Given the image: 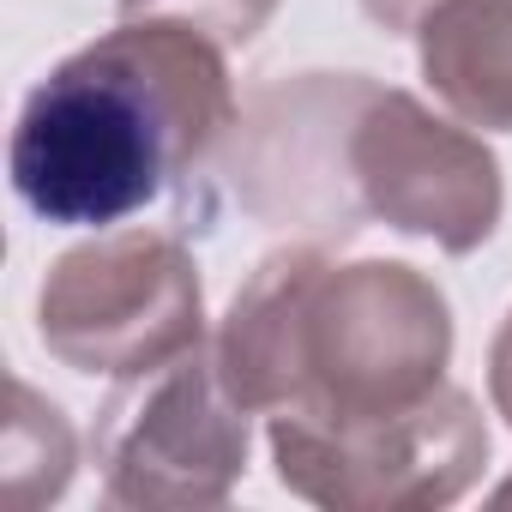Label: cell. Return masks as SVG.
Instances as JSON below:
<instances>
[{"instance_id":"obj_1","label":"cell","mask_w":512,"mask_h":512,"mask_svg":"<svg viewBox=\"0 0 512 512\" xmlns=\"http://www.w3.org/2000/svg\"><path fill=\"white\" fill-rule=\"evenodd\" d=\"M229 49L187 19H127L67 55L19 109L13 193L61 229H115L211 175L241 103Z\"/></svg>"},{"instance_id":"obj_2","label":"cell","mask_w":512,"mask_h":512,"mask_svg":"<svg viewBox=\"0 0 512 512\" xmlns=\"http://www.w3.org/2000/svg\"><path fill=\"white\" fill-rule=\"evenodd\" d=\"M211 350L253 416L356 428L446 386L452 308L404 260L338 266L332 247L290 241L235 290Z\"/></svg>"},{"instance_id":"obj_3","label":"cell","mask_w":512,"mask_h":512,"mask_svg":"<svg viewBox=\"0 0 512 512\" xmlns=\"http://www.w3.org/2000/svg\"><path fill=\"white\" fill-rule=\"evenodd\" d=\"M37 332L73 374L133 380L205 344L199 266L169 229H103L67 247L37 290Z\"/></svg>"},{"instance_id":"obj_4","label":"cell","mask_w":512,"mask_h":512,"mask_svg":"<svg viewBox=\"0 0 512 512\" xmlns=\"http://www.w3.org/2000/svg\"><path fill=\"white\" fill-rule=\"evenodd\" d=\"M247 416L253 410L229 392L211 344L121 380L91 428L103 494L139 512L223 506L247 470Z\"/></svg>"},{"instance_id":"obj_5","label":"cell","mask_w":512,"mask_h":512,"mask_svg":"<svg viewBox=\"0 0 512 512\" xmlns=\"http://www.w3.org/2000/svg\"><path fill=\"white\" fill-rule=\"evenodd\" d=\"M344 205L356 235L368 223L422 235L446 253H476L500 223V163L494 151L422 109L410 91L362 85L344 127Z\"/></svg>"},{"instance_id":"obj_6","label":"cell","mask_w":512,"mask_h":512,"mask_svg":"<svg viewBox=\"0 0 512 512\" xmlns=\"http://www.w3.org/2000/svg\"><path fill=\"white\" fill-rule=\"evenodd\" d=\"M266 440L278 482L332 512H434L470 494V482L488 464L482 410L452 380L386 422H356V428L272 422Z\"/></svg>"},{"instance_id":"obj_7","label":"cell","mask_w":512,"mask_h":512,"mask_svg":"<svg viewBox=\"0 0 512 512\" xmlns=\"http://www.w3.org/2000/svg\"><path fill=\"white\" fill-rule=\"evenodd\" d=\"M416 55L458 121L512 133V0H434L416 25Z\"/></svg>"},{"instance_id":"obj_8","label":"cell","mask_w":512,"mask_h":512,"mask_svg":"<svg viewBox=\"0 0 512 512\" xmlns=\"http://www.w3.org/2000/svg\"><path fill=\"white\" fill-rule=\"evenodd\" d=\"M13 416H7V494L13 506H43V500H61V488L73 482V428L67 416L31 392L19 374H13Z\"/></svg>"},{"instance_id":"obj_9","label":"cell","mask_w":512,"mask_h":512,"mask_svg":"<svg viewBox=\"0 0 512 512\" xmlns=\"http://www.w3.org/2000/svg\"><path fill=\"white\" fill-rule=\"evenodd\" d=\"M115 7L127 19H187V25L211 31L223 49H241L266 31L278 0H115Z\"/></svg>"},{"instance_id":"obj_10","label":"cell","mask_w":512,"mask_h":512,"mask_svg":"<svg viewBox=\"0 0 512 512\" xmlns=\"http://www.w3.org/2000/svg\"><path fill=\"white\" fill-rule=\"evenodd\" d=\"M488 398L512 422V314H506V326L494 332V350H488Z\"/></svg>"},{"instance_id":"obj_11","label":"cell","mask_w":512,"mask_h":512,"mask_svg":"<svg viewBox=\"0 0 512 512\" xmlns=\"http://www.w3.org/2000/svg\"><path fill=\"white\" fill-rule=\"evenodd\" d=\"M362 7H368L374 25H386L398 37H416V25H422V13L434 7V0H362Z\"/></svg>"}]
</instances>
